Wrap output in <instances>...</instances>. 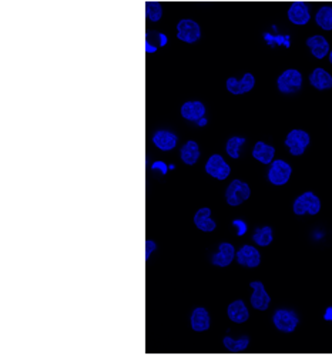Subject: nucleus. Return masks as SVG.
Segmentation results:
<instances>
[{"label":"nucleus","mask_w":332,"mask_h":355,"mask_svg":"<svg viewBox=\"0 0 332 355\" xmlns=\"http://www.w3.org/2000/svg\"><path fill=\"white\" fill-rule=\"evenodd\" d=\"M292 211L297 216H317L321 211V200L312 192H305L295 198Z\"/></svg>","instance_id":"1"},{"label":"nucleus","mask_w":332,"mask_h":355,"mask_svg":"<svg viewBox=\"0 0 332 355\" xmlns=\"http://www.w3.org/2000/svg\"><path fill=\"white\" fill-rule=\"evenodd\" d=\"M276 87L283 95H295L303 89V74L297 69H287L276 79Z\"/></svg>","instance_id":"2"},{"label":"nucleus","mask_w":332,"mask_h":355,"mask_svg":"<svg viewBox=\"0 0 332 355\" xmlns=\"http://www.w3.org/2000/svg\"><path fill=\"white\" fill-rule=\"evenodd\" d=\"M251 196V187L243 180H233L226 190V201L231 207H238Z\"/></svg>","instance_id":"3"},{"label":"nucleus","mask_w":332,"mask_h":355,"mask_svg":"<svg viewBox=\"0 0 332 355\" xmlns=\"http://www.w3.org/2000/svg\"><path fill=\"white\" fill-rule=\"evenodd\" d=\"M284 143L288 147L291 156L298 157V156H303L305 153V150H307L309 143H311V137L305 132V130L294 128L287 135Z\"/></svg>","instance_id":"4"},{"label":"nucleus","mask_w":332,"mask_h":355,"mask_svg":"<svg viewBox=\"0 0 332 355\" xmlns=\"http://www.w3.org/2000/svg\"><path fill=\"white\" fill-rule=\"evenodd\" d=\"M272 323H274L275 328L280 332L291 334L297 330V327L300 324V319L295 311L287 310V308H280L274 312Z\"/></svg>","instance_id":"5"},{"label":"nucleus","mask_w":332,"mask_h":355,"mask_svg":"<svg viewBox=\"0 0 332 355\" xmlns=\"http://www.w3.org/2000/svg\"><path fill=\"white\" fill-rule=\"evenodd\" d=\"M292 174V167L285 161V160H274L270 164V170H268V181L272 185H285Z\"/></svg>","instance_id":"6"},{"label":"nucleus","mask_w":332,"mask_h":355,"mask_svg":"<svg viewBox=\"0 0 332 355\" xmlns=\"http://www.w3.org/2000/svg\"><path fill=\"white\" fill-rule=\"evenodd\" d=\"M201 37V27L191 19H181L177 23V39L184 43H195Z\"/></svg>","instance_id":"7"},{"label":"nucleus","mask_w":332,"mask_h":355,"mask_svg":"<svg viewBox=\"0 0 332 355\" xmlns=\"http://www.w3.org/2000/svg\"><path fill=\"white\" fill-rule=\"evenodd\" d=\"M206 173L215 180L224 181L231 174V167L221 154H213L206 163Z\"/></svg>","instance_id":"8"},{"label":"nucleus","mask_w":332,"mask_h":355,"mask_svg":"<svg viewBox=\"0 0 332 355\" xmlns=\"http://www.w3.org/2000/svg\"><path fill=\"white\" fill-rule=\"evenodd\" d=\"M255 86V78L252 73H246L241 80H238L237 78H228L226 82V89L228 93L234 96H241L246 93H250Z\"/></svg>","instance_id":"9"},{"label":"nucleus","mask_w":332,"mask_h":355,"mask_svg":"<svg viewBox=\"0 0 332 355\" xmlns=\"http://www.w3.org/2000/svg\"><path fill=\"white\" fill-rule=\"evenodd\" d=\"M250 287L252 288V294L250 298L252 308L258 311H267L271 304V297L265 291L264 284L261 282H251Z\"/></svg>","instance_id":"10"},{"label":"nucleus","mask_w":332,"mask_h":355,"mask_svg":"<svg viewBox=\"0 0 332 355\" xmlns=\"http://www.w3.org/2000/svg\"><path fill=\"white\" fill-rule=\"evenodd\" d=\"M288 21L295 26H305L311 21L309 6L305 2H294L287 12Z\"/></svg>","instance_id":"11"},{"label":"nucleus","mask_w":332,"mask_h":355,"mask_svg":"<svg viewBox=\"0 0 332 355\" xmlns=\"http://www.w3.org/2000/svg\"><path fill=\"white\" fill-rule=\"evenodd\" d=\"M237 261L239 266L247 268H255L261 264V254L252 246H243L237 251Z\"/></svg>","instance_id":"12"},{"label":"nucleus","mask_w":332,"mask_h":355,"mask_svg":"<svg viewBox=\"0 0 332 355\" xmlns=\"http://www.w3.org/2000/svg\"><path fill=\"white\" fill-rule=\"evenodd\" d=\"M305 45L309 49V51H311V54L313 56V58L318 59V60L325 59L327 56L329 54V51H331L329 42L321 34H313V36L308 37Z\"/></svg>","instance_id":"13"},{"label":"nucleus","mask_w":332,"mask_h":355,"mask_svg":"<svg viewBox=\"0 0 332 355\" xmlns=\"http://www.w3.org/2000/svg\"><path fill=\"white\" fill-rule=\"evenodd\" d=\"M180 115H181L182 119L198 123L201 119H204V116H206V106H204V103H201L198 100L186 102L180 108Z\"/></svg>","instance_id":"14"},{"label":"nucleus","mask_w":332,"mask_h":355,"mask_svg":"<svg viewBox=\"0 0 332 355\" xmlns=\"http://www.w3.org/2000/svg\"><path fill=\"white\" fill-rule=\"evenodd\" d=\"M235 257H237L235 247L230 244V242H221L218 246V253L214 254L211 261L217 267H228Z\"/></svg>","instance_id":"15"},{"label":"nucleus","mask_w":332,"mask_h":355,"mask_svg":"<svg viewBox=\"0 0 332 355\" xmlns=\"http://www.w3.org/2000/svg\"><path fill=\"white\" fill-rule=\"evenodd\" d=\"M153 143L161 152H171L177 146V136L169 130H158L153 136Z\"/></svg>","instance_id":"16"},{"label":"nucleus","mask_w":332,"mask_h":355,"mask_svg":"<svg viewBox=\"0 0 332 355\" xmlns=\"http://www.w3.org/2000/svg\"><path fill=\"white\" fill-rule=\"evenodd\" d=\"M228 319L235 324H244L250 319V311L243 300H235L227 307Z\"/></svg>","instance_id":"17"},{"label":"nucleus","mask_w":332,"mask_h":355,"mask_svg":"<svg viewBox=\"0 0 332 355\" xmlns=\"http://www.w3.org/2000/svg\"><path fill=\"white\" fill-rule=\"evenodd\" d=\"M309 83L313 89L317 90H329L332 89V76L331 73L327 71L322 67L313 69L312 73L309 74Z\"/></svg>","instance_id":"18"},{"label":"nucleus","mask_w":332,"mask_h":355,"mask_svg":"<svg viewBox=\"0 0 332 355\" xmlns=\"http://www.w3.org/2000/svg\"><path fill=\"white\" fill-rule=\"evenodd\" d=\"M194 224L195 227L204 233H211L217 229V224L214 220H211V209L202 207L198 209L197 213L194 214Z\"/></svg>","instance_id":"19"},{"label":"nucleus","mask_w":332,"mask_h":355,"mask_svg":"<svg viewBox=\"0 0 332 355\" xmlns=\"http://www.w3.org/2000/svg\"><path fill=\"white\" fill-rule=\"evenodd\" d=\"M190 324H191V330L195 332H204L210 328L211 323H210V314L206 308H195L191 312V319H190Z\"/></svg>","instance_id":"20"},{"label":"nucleus","mask_w":332,"mask_h":355,"mask_svg":"<svg viewBox=\"0 0 332 355\" xmlns=\"http://www.w3.org/2000/svg\"><path fill=\"white\" fill-rule=\"evenodd\" d=\"M252 157L261 164H271L275 157V148L264 141H257L252 147Z\"/></svg>","instance_id":"21"},{"label":"nucleus","mask_w":332,"mask_h":355,"mask_svg":"<svg viewBox=\"0 0 332 355\" xmlns=\"http://www.w3.org/2000/svg\"><path fill=\"white\" fill-rule=\"evenodd\" d=\"M200 154H201L200 146L194 140H189L180 150V159L184 164H187V165H194L198 161Z\"/></svg>","instance_id":"22"},{"label":"nucleus","mask_w":332,"mask_h":355,"mask_svg":"<svg viewBox=\"0 0 332 355\" xmlns=\"http://www.w3.org/2000/svg\"><path fill=\"white\" fill-rule=\"evenodd\" d=\"M316 23L325 32L332 30V6H322L316 14Z\"/></svg>","instance_id":"23"},{"label":"nucleus","mask_w":332,"mask_h":355,"mask_svg":"<svg viewBox=\"0 0 332 355\" xmlns=\"http://www.w3.org/2000/svg\"><path fill=\"white\" fill-rule=\"evenodd\" d=\"M272 240H274V233H272V229L270 226H264V227L257 229L252 234V241L260 247H268L272 242Z\"/></svg>","instance_id":"24"},{"label":"nucleus","mask_w":332,"mask_h":355,"mask_svg":"<svg viewBox=\"0 0 332 355\" xmlns=\"http://www.w3.org/2000/svg\"><path fill=\"white\" fill-rule=\"evenodd\" d=\"M244 144H246L244 137L234 136V137L228 139V141L226 143V152L231 159L237 160V159H239V156H241V147Z\"/></svg>","instance_id":"25"},{"label":"nucleus","mask_w":332,"mask_h":355,"mask_svg":"<svg viewBox=\"0 0 332 355\" xmlns=\"http://www.w3.org/2000/svg\"><path fill=\"white\" fill-rule=\"evenodd\" d=\"M145 16L153 23L158 22L160 19L163 17V6H161V3L156 2V0H150V2H147L145 3Z\"/></svg>","instance_id":"26"},{"label":"nucleus","mask_w":332,"mask_h":355,"mask_svg":"<svg viewBox=\"0 0 332 355\" xmlns=\"http://www.w3.org/2000/svg\"><path fill=\"white\" fill-rule=\"evenodd\" d=\"M224 347L233 352H241L244 350H247L248 344H250V339L247 337V335H244V337H241L239 340H233L231 337H226L224 339Z\"/></svg>","instance_id":"27"},{"label":"nucleus","mask_w":332,"mask_h":355,"mask_svg":"<svg viewBox=\"0 0 332 355\" xmlns=\"http://www.w3.org/2000/svg\"><path fill=\"white\" fill-rule=\"evenodd\" d=\"M233 226L237 227V236H239V237L244 236L247 233V229H248L247 222L244 220H234Z\"/></svg>","instance_id":"28"},{"label":"nucleus","mask_w":332,"mask_h":355,"mask_svg":"<svg viewBox=\"0 0 332 355\" xmlns=\"http://www.w3.org/2000/svg\"><path fill=\"white\" fill-rule=\"evenodd\" d=\"M156 249H157V244H156L154 241H152V240L145 241V260L150 258L152 253H153Z\"/></svg>","instance_id":"29"},{"label":"nucleus","mask_w":332,"mask_h":355,"mask_svg":"<svg viewBox=\"0 0 332 355\" xmlns=\"http://www.w3.org/2000/svg\"><path fill=\"white\" fill-rule=\"evenodd\" d=\"M324 319H325L327 321H332V307H328V308H327V311H325V314H324Z\"/></svg>","instance_id":"30"},{"label":"nucleus","mask_w":332,"mask_h":355,"mask_svg":"<svg viewBox=\"0 0 332 355\" xmlns=\"http://www.w3.org/2000/svg\"><path fill=\"white\" fill-rule=\"evenodd\" d=\"M328 59H329V63L332 65V49H331V51H329V54H328Z\"/></svg>","instance_id":"31"}]
</instances>
